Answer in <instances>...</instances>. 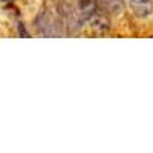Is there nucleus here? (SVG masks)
Wrapping results in <instances>:
<instances>
[{"mask_svg":"<svg viewBox=\"0 0 153 153\" xmlns=\"http://www.w3.org/2000/svg\"><path fill=\"white\" fill-rule=\"evenodd\" d=\"M130 2L133 5V9L138 12H143V14H149L152 9V5L149 0H130Z\"/></svg>","mask_w":153,"mask_h":153,"instance_id":"obj_1","label":"nucleus"},{"mask_svg":"<svg viewBox=\"0 0 153 153\" xmlns=\"http://www.w3.org/2000/svg\"><path fill=\"white\" fill-rule=\"evenodd\" d=\"M3 2H9V0H3Z\"/></svg>","mask_w":153,"mask_h":153,"instance_id":"obj_2","label":"nucleus"}]
</instances>
